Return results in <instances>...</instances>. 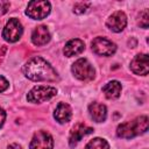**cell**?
<instances>
[{
	"label": "cell",
	"instance_id": "cell-1",
	"mask_svg": "<svg viewBox=\"0 0 149 149\" xmlns=\"http://www.w3.org/2000/svg\"><path fill=\"white\" fill-rule=\"evenodd\" d=\"M23 74L34 81H56L59 79L56 70L42 57L29 58L22 68Z\"/></svg>",
	"mask_w": 149,
	"mask_h": 149
},
{
	"label": "cell",
	"instance_id": "cell-2",
	"mask_svg": "<svg viewBox=\"0 0 149 149\" xmlns=\"http://www.w3.org/2000/svg\"><path fill=\"white\" fill-rule=\"evenodd\" d=\"M148 126H149L148 116L142 115L132 121H127L119 125L116 128V135L122 139H132L146 133L148 130Z\"/></svg>",
	"mask_w": 149,
	"mask_h": 149
},
{
	"label": "cell",
	"instance_id": "cell-3",
	"mask_svg": "<svg viewBox=\"0 0 149 149\" xmlns=\"http://www.w3.org/2000/svg\"><path fill=\"white\" fill-rule=\"evenodd\" d=\"M71 71L73 76L83 81H90L94 78L95 71L92 66V64L86 59V58H79L77 59L71 68Z\"/></svg>",
	"mask_w": 149,
	"mask_h": 149
},
{
	"label": "cell",
	"instance_id": "cell-4",
	"mask_svg": "<svg viewBox=\"0 0 149 149\" xmlns=\"http://www.w3.org/2000/svg\"><path fill=\"white\" fill-rule=\"evenodd\" d=\"M56 94H57V88L56 87L45 86V85H38V86H34L28 92L27 100L29 102L38 104V102H43V101H47V100L51 99Z\"/></svg>",
	"mask_w": 149,
	"mask_h": 149
},
{
	"label": "cell",
	"instance_id": "cell-5",
	"mask_svg": "<svg viewBox=\"0 0 149 149\" xmlns=\"http://www.w3.org/2000/svg\"><path fill=\"white\" fill-rule=\"evenodd\" d=\"M50 9H51V5L49 1L35 0V1H30L28 3L26 14L34 20H42L49 15Z\"/></svg>",
	"mask_w": 149,
	"mask_h": 149
},
{
	"label": "cell",
	"instance_id": "cell-6",
	"mask_svg": "<svg viewBox=\"0 0 149 149\" xmlns=\"http://www.w3.org/2000/svg\"><path fill=\"white\" fill-rule=\"evenodd\" d=\"M22 33H23V27L21 22L17 19L13 17V19H9V21L6 23L2 30V37L5 38V41L13 43L20 40V37L22 36Z\"/></svg>",
	"mask_w": 149,
	"mask_h": 149
},
{
	"label": "cell",
	"instance_id": "cell-7",
	"mask_svg": "<svg viewBox=\"0 0 149 149\" xmlns=\"http://www.w3.org/2000/svg\"><path fill=\"white\" fill-rule=\"evenodd\" d=\"M92 50L100 56H112L116 51V45L106 37H95L92 41Z\"/></svg>",
	"mask_w": 149,
	"mask_h": 149
},
{
	"label": "cell",
	"instance_id": "cell-8",
	"mask_svg": "<svg viewBox=\"0 0 149 149\" xmlns=\"http://www.w3.org/2000/svg\"><path fill=\"white\" fill-rule=\"evenodd\" d=\"M29 148L30 149H52L54 148V139L49 133H47L44 130H38L33 136Z\"/></svg>",
	"mask_w": 149,
	"mask_h": 149
},
{
	"label": "cell",
	"instance_id": "cell-9",
	"mask_svg": "<svg viewBox=\"0 0 149 149\" xmlns=\"http://www.w3.org/2000/svg\"><path fill=\"white\" fill-rule=\"evenodd\" d=\"M106 26L114 33L122 31L127 26V16L123 12L116 10L114 12L106 21Z\"/></svg>",
	"mask_w": 149,
	"mask_h": 149
},
{
	"label": "cell",
	"instance_id": "cell-10",
	"mask_svg": "<svg viewBox=\"0 0 149 149\" xmlns=\"http://www.w3.org/2000/svg\"><path fill=\"white\" fill-rule=\"evenodd\" d=\"M93 133V128L84 125V123H77L70 132V136H69V144L71 148L76 147L77 143L86 135Z\"/></svg>",
	"mask_w": 149,
	"mask_h": 149
},
{
	"label": "cell",
	"instance_id": "cell-11",
	"mask_svg": "<svg viewBox=\"0 0 149 149\" xmlns=\"http://www.w3.org/2000/svg\"><path fill=\"white\" fill-rule=\"evenodd\" d=\"M148 64H149L148 55L147 54H139L130 62V69L136 74L146 76L149 72V65Z\"/></svg>",
	"mask_w": 149,
	"mask_h": 149
},
{
	"label": "cell",
	"instance_id": "cell-12",
	"mask_svg": "<svg viewBox=\"0 0 149 149\" xmlns=\"http://www.w3.org/2000/svg\"><path fill=\"white\" fill-rule=\"evenodd\" d=\"M50 41V33L49 29L47 28V26H38L33 30L31 34V42L40 47V45H44Z\"/></svg>",
	"mask_w": 149,
	"mask_h": 149
},
{
	"label": "cell",
	"instance_id": "cell-13",
	"mask_svg": "<svg viewBox=\"0 0 149 149\" xmlns=\"http://www.w3.org/2000/svg\"><path fill=\"white\" fill-rule=\"evenodd\" d=\"M84 49H85V43L79 38H73V40H70L65 44L63 52L66 57H72V56L81 54Z\"/></svg>",
	"mask_w": 149,
	"mask_h": 149
},
{
	"label": "cell",
	"instance_id": "cell-14",
	"mask_svg": "<svg viewBox=\"0 0 149 149\" xmlns=\"http://www.w3.org/2000/svg\"><path fill=\"white\" fill-rule=\"evenodd\" d=\"M71 116H72V112L70 106L65 102H59L54 113V118L56 119V121L59 123H66L71 120Z\"/></svg>",
	"mask_w": 149,
	"mask_h": 149
},
{
	"label": "cell",
	"instance_id": "cell-15",
	"mask_svg": "<svg viewBox=\"0 0 149 149\" xmlns=\"http://www.w3.org/2000/svg\"><path fill=\"white\" fill-rule=\"evenodd\" d=\"M88 113H90V116L95 122H102L106 120V116H107L106 106L100 102H92L88 106Z\"/></svg>",
	"mask_w": 149,
	"mask_h": 149
},
{
	"label": "cell",
	"instance_id": "cell-16",
	"mask_svg": "<svg viewBox=\"0 0 149 149\" xmlns=\"http://www.w3.org/2000/svg\"><path fill=\"white\" fill-rule=\"evenodd\" d=\"M121 88L122 87H121L120 81L111 80L102 87V92L107 99H116V98H119V95L121 93Z\"/></svg>",
	"mask_w": 149,
	"mask_h": 149
},
{
	"label": "cell",
	"instance_id": "cell-17",
	"mask_svg": "<svg viewBox=\"0 0 149 149\" xmlns=\"http://www.w3.org/2000/svg\"><path fill=\"white\" fill-rule=\"evenodd\" d=\"M85 149H109V144L106 140L101 137H95L86 144Z\"/></svg>",
	"mask_w": 149,
	"mask_h": 149
},
{
	"label": "cell",
	"instance_id": "cell-18",
	"mask_svg": "<svg viewBox=\"0 0 149 149\" xmlns=\"http://www.w3.org/2000/svg\"><path fill=\"white\" fill-rule=\"evenodd\" d=\"M90 5H91L90 2H76L73 6V12L76 14H83L84 12H86Z\"/></svg>",
	"mask_w": 149,
	"mask_h": 149
},
{
	"label": "cell",
	"instance_id": "cell-19",
	"mask_svg": "<svg viewBox=\"0 0 149 149\" xmlns=\"http://www.w3.org/2000/svg\"><path fill=\"white\" fill-rule=\"evenodd\" d=\"M139 24L142 27V28H148V24H149V14H148V10H143L141 14H140V22Z\"/></svg>",
	"mask_w": 149,
	"mask_h": 149
},
{
	"label": "cell",
	"instance_id": "cell-20",
	"mask_svg": "<svg viewBox=\"0 0 149 149\" xmlns=\"http://www.w3.org/2000/svg\"><path fill=\"white\" fill-rule=\"evenodd\" d=\"M8 86H9L8 80H7L5 77L0 76V93H1V92H3L5 90H7V88H8Z\"/></svg>",
	"mask_w": 149,
	"mask_h": 149
},
{
	"label": "cell",
	"instance_id": "cell-21",
	"mask_svg": "<svg viewBox=\"0 0 149 149\" xmlns=\"http://www.w3.org/2000/svg\"><path fill=\"white\" fill-rule=\"evenodd\" d=\"M9 6H10V3H9V2H6V1H3V2H0V15L5 14V13L8 10Z\"/></svg>",
	"mask_w": 149,
	"mask_h": 149
},
{
	"label": "cell",
	"instance_id": "cell-22",
	"mask_svg": "<svg viewBox=\"0 0 149 149\" xmlns=\"http://www.w3.org/2000/svg\"><path fill=\"white\" fill-rule=\"evenodd\" d=\"M5 119H6V112L2 108H0V128L2 127V125L5 122Z\"/></svg>",
	"mask_w": 149,
	"mask_h": 149
},
{
	"label": "cell",
	"instance_id": "cell-23",
	"mask_svg": "<svg viewBox=\"0 0 149 149\" xmlns=\"http://www.w3.org/2000/svg\"><path fill=\"white\" fill-rule=\"evenodd\" d=\"M7 149H22V147H21V146H19V144H16V143H13V144L8 146V147H7Z\"/></svg>",
	"mask_w": 149,
	"mask_h": 149
}]
</instances>
